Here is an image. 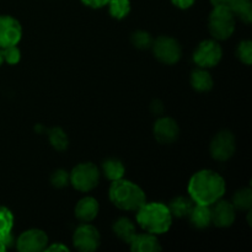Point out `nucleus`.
I'll return each mask as SVG.
<instances>
[{"mask_svg":"<svg viewBox=\"0 0 252 252\" xmlns=\"http://www.w3.org/2000/svg\"><path fill=\"white\" fill-rule=\"evenodd\" d=\"M187 191L193 203L212 206L223 198L226 191L225 180L213 170H201L191 177Z\"/></svg>","mask_w":252,"mask_h":252,"instance_id":"1","label":"nucleus"},{"mask_svg":"<svg viewBox=\"0 0 252 252\" xmlns=\"http://www.w3.org/2000/svg\"><path fill=\"white\" fill-rule=\"evenodd\" d=\"M135 219L143 230L154 235L167 233L172 225V214L169 207L160 202H145L137 211Z\"/></svg>","mask_w":252,"mask_h":252,"instance_id":"2","label":"nucleus"},{"mask_svg":"<svg viewBox=\"0 0 252 252\" xmlns=\"http://www.w3.org/2000/svg\"><path fill=\"white\" fill-rule=\"evenodd\" d=\"M108 197L113 206L128 212H137L147 202L144 191L137 184L126 179L112 181Z\"/></svg>","mask_w":252,"mask_h":252,"instance_id":"3","label":"nucleus"},{"mask_svg":"<svg viewBox=\"0 0 252 252\" xmlns=\"http://www.w3.org/2000/svg\"><path fill=\"white\" fill-rule=\"evenodd\" d=\"M235 15L226 6H213L208 17L209 33L216 41L228 39L235 31Z\"/></svg>","mask_w":252,"mask_h":252,"instance_id":"4","label":"nucleus"},{"mask_svg":"<svg viewBox=\"0 0 252 252\" xmlns=\"http://www.w3.org/2000/svg\"><path fill=\"white\" fill-rule=\"evenodd\" d=\"M70 185L80 192H90L100 182V170L93 162L76 165L70 174Z\"/></svg>","mask_w":252,"mask_h":252,"instance_id":"5","label":"nucleus"},{"mask_svg":"<svg viewBox=\"0 0 252 252\" xmlns=\"http://www.w3.org/2000/svg\"><path fill=\"white\" fill-rule=\"evenodd\" d=\"M153 53L161 63L172 65L181 59L182 48L179 41L169 36H159L153 41Z\"/></svg>","mask_w":252,"mask_h":252,"instance_id":"6","label":"nucleus"},{"mask_svg":"<svg viewBox=\"0 0 252 252\" xmlns=\"http://www.w3.org/2000/svg\"><path fill=\"white\" fill-rule=\"evenodd\" d=\"M223 57V49L216 39H204L197 46L193 62L198 68L208 69L218 65Z\"/></svg>","mask_w":252,"mask_h":252,"instance_id":"7","label":"nucleus"},{"mask_svg":"<svg viewBox=\"0 0 252 252\" xmlns=\"http://www.w3.org/2000/svg\"><path fill=\"white\" fill-rule=\"evenodd\" d=\"M235 137L229 130H220L212 139L209 152L217 161H228L235 153Z\"/></svg>","mask_w":252,"mask_h":252,"instance_id":"8","label":"nucleus"},{"mask_svg":"<svg viewBox=\"0 0 252 252\" xmlns=\"http://www.w3.org/2000/svg\"><path fill=\"white\" fill-rule=\"evenodd\" d=\"M100 243V233L95 226L89 223L80 224L73 234L74 246L81 252H93L97 250Z\"/></svg>","mask_w":252,"mask_h":252,"instance_id":"9","label":"nucleus"},{"mask_svg":"<svg viewBox=\"0 0 252 252\" xmlns=\"http://www.w3.org/2000/svg\"><path fill=\"white\" fill-rule=\"evenodd\" d=\"M15 245L20 252H41L48 245V236L41 229H29L20 234Z\"/></svg>","mask_w":252,"mask_h":252,"instance_id":"10","label":"nucleus"},{"mask_svg":"<svg viewBox=\"0 0 252 252\" xmlns=\"http://www.w3.org/2000/svg\"><path fill=\"white\" fill-rule=\"evenodd\" d=\"M22 37V27L15 17L10 15L0 16V48L16 46Z\"/></svg>","mask_w":252,"mask_h":252,"instance_id":"11","label":"nucleus"},{"mask_svg":"<svg viewBox=\"0 0 252 252\" xmlns=\"http://www.w3.org/2000/svg\"><path fill=\"white\" fill-rule=\"evenodd\" d=\"M212 211V224L218 228H228L235 221L236 209L233 203L225 199H218L216 203L211 206Z\"/></svg>","mask_w":252,"mask_h":252,"instance_id":"12","label":"nucleus"},{"mask_svg":"<svg viewBox=\"0 0 252 252\" xmlns=\"http://www.w3.org/2000/svg\"><path fill=\"white\" fill-rule=\"evenodd\" d=\"M155 139L161 144H171L179 138L180 128L176 121L171 117H160L155 121L154 128Z\"/></svg>","mask_w":252,"mask_h":252,"instance_id":"13","label":"nucleus"},{"mask_svg":"<svg viewBox=\"0 0 252 252\" xmlns=\"http://www.w3.org/2000/svg\"><path fill=\"white\" fill-rule=\"evenodd\" d=\"M100 206L98 202L94 197H84L76 203L74 213H75L76 219L81 223H90L97 217Z\"/></svg>","mask_w":252,"mask_h":252,"instance_id":"14","label":"nucleus"},{"mask_svg":"<svg viewBox=\"0 0 252 252\" xmlns=\"http://www.w3.org/2000/svg\"><path fill=\"white\" fill-rule=\"evenodd\" d=\"M128 245L130 246V250L133 252H158L161 251L162 249L157 235L147 233V231L142 234H135Z\"/></svg>","mask_w":252,"mask_h":252,"instance_id":"15","label":"nucleus"},{"mask_svg":"<svg viewBox=\"0 0 252 252\" xmlns=\"http://www.w3.org/2000/svg\"><path fill=\"white\" fill-rule=\"evenodd\" d=\"M189 221L193 226L198 229H206L212 224L211 206L194 204L191 213L189 214Z\"/></svg>","mask_w":252,"mask_h":252,"instance_id":"16","label":"nucleus"},{"mask_svg":"<svg viewBox=\"0 0 252 252\" xmlns=\"http://www.w3.org/2000/svg\"><path fill=\"white\" fill-rule=\"evenodd\" d=\"M189 83H191L192 88L198 93H207V91L212 90L214 85L212 75L203 68H198L192 71Z\"/></svg>","mask_w":252,"mask_h":252,"instance_id":"17","label":"nucleus"},{"mask_svg":"<svg viewBox=\"0 0 252 252\" xmlns=\"http://www.w3.org/2000/svg\"><path fill=\"white\" fill-rule=\"evenodd\" d=\"M113 233L123 243L129 244L133 236L137 234V229H135V225L133 224V221L130 219L122 217V218L117 219L115 221V224H113Z\"/></svg>","mask_w":252,"mask_h":252,"instance_id":"18","label":"nucleus"},{"mask_svg":"<svg viewBox=\"0 0 252 252\" xmlns=\"http://www.w3.org/2000/svg\"><path fill=\"white\" fill-rule=\"evenodd\" d=\"M193 206V201H192L189 197L179 196L176 197V198L172 199L167 207H169L172 217H176V218H185V217H189V214L191 213Z\"/></svg>","mask_w":252,"mask_h":252,"instance_id":"19","label":"nucleus"},{"mask_svg":"<svg viewBox=\"0 0 252 252\" xmlns=\"http://www.w3.org/2000/svg\"><path fill=\"white\" fill-rule=\"evenodd\" d=\"M102 171L103 175H105L110 181H116V180L123 179L126 172V167L121 160L116 159V158H111V159L105 160V161L102 162Z\"/></svg>","mask_w":252,"mask_h":252,"instance_id":"20","label":"nucleus"},{"mask_svg":"<svg viewBox=\"0 0 252 252\" xmlns=\"http://www.w3.org/2000/svg\"><path fill=\"white\" fill-rule=\"evenodd\" d=\"M235 17L240 19L245 24H251L252 21V2L251 0H233L229 6Z\"/></svg>","mask_w":252,"mask_h":252,"instance_id":"21","label":"nucleus"},{"mask_svg":"<svg viewBox=\"0 0 252 252\" xmlns=\"http://www.w3.org/2000/svg\"><path fill=\"white\" fill-rule=\"evenodd\" d=\"M47 134H48L49 143H51L52 147L54 148L58 152H63L68 148L69 145V139L68 135L65 134L63 129L61 127H53L51 129L47 130Z\"/></svg>","mask_w":252,"mask_h":252,"instance_id":"22","label":"nucleus"},{"mask_svg":"<svg viewBox=\"0 0 252 252\" xmlns=\"http://www.w3.org/2000/svg\"><path fill=\"white\" fill-rule=\"evenodd\" d=\"M231 203L238 211H250L252 207V191L250 187L236 191Z\"/></svg>","mask_w":252,"mask_h":252,"instance_id":"23","label":"nucleus"},{"mask_svg":"<svg viewBox=\"0 0 252 252\" xmlns=\"http://www.w3.org/2000/svg\"><path fill=\"white\" fill-rule=\"evenodd\" d=\"M107 5L108 11L113 19L122 20L130 12L129 0H110Z\"/></svg>","mask_w":252,"mask_h":252,"instance_id":"24","label":"nucleus"},{"mask_svg":"<svg viewBox=\"0 0 252 252\" xmlns=\"http://www.w3.org/2000/svg\"><path fill=\"white\" fill-rule=\"evenodd\" d=\"M14 228V214L6 207L0 206V239L12 233Z\"/></svg>","mask_w":252,"mask_h":252,"instance_id":"25","label":"nucleus"},{"mask_svg":"<svg viewBox=\"0 0 252 252\" xmlns=\"http://www.w3.org/2000/svg\"><path fill=\"white\" fill-rule=\"evenodd\" d=\"M130 41H132L133 46L138 49H148L152 48V44L154 38L152 37V34L147 31H143V30H139V31H135L134 33L130 37Z\"/></svg>","mask_w":252,"mask_h":252,"instance_id":"26","label":"nucleus"},{"mask_svg":"<svg viewBox=\"0 0 252 252\" xmlns=\"http://www.w3.org/2000/svg\"><path fill=\"white\" fill-rule=\"evenodd\" d=\"M51 184L56 189H64L70 184V175L65 170H56L51 175Z\"/></svg>","mask_w":252,"mask_h":252,"instance_id":"27","label":"nucleus"},{"mask_svg":"<svg viewBox=\"0 0 252 252\" xmlns=\"http://www.w3.org/2000/svg\"><path fill=\"white\" fill-rule=\"evenodd\" d=\"M238 58L246 65H250L252 63V42L246 39L239 43L238 49H236Z\"/></svg>","mask_w":252,"mask_h":252,"instance_id":"28","label":"nucleus"},{"mask_svg":"<svg viewBox=\"0 0 252 252\" xmlns=\"http://www.w3.org/2000/svg\"><path fill=\"white\" fill-rule=\"evenodd\" d=\"M2 49V58H4V62H6L7 64L10 65H15L20 62L21 59V52L20 49L17 48V44L16 46H9V47H5Z\"/></svg>","mask_w":252,"mask_h":252,"instance_id":"29","label":"nucleus"},{"mask_svg":"<svg viewBox=\"0 0 252 252\" xmlns=\"http://www.w3.org/2000/svg\"><path fill=\"white\" fill-rule=\"evenodd\" d=\"M108 1H110V0H81V2H83L84 5L91 7V9H101V7H103L105 5H107Z\"/></svg>","mask_w":252,"mask_h":252,"instance_id":"30","label":"nucleus"},{"mask_svg":"<svg viewBox=\"0 0 252 252\" xmlns=\"http://www.w3.org/2000/svg\"><path fill=\"white\" fill-rule=\"evenodd\" d=\"M194 1H196V0H171V2L175 5V6H177L179 9H182V10L191 7L192 5L194 4Z\"/></svg>","mask_w":252,"mask_h":252,"instance_id":"31","label":"nucleus"},{"mask_svg":"<svg viewBox=\"0 0 252 252\" xmlns=\"http://www.w3.org/2000/svg\"><path fill=\"white\" fill-rule=\"evenodd\" d=\"M44 251H49V252H58V251H69V248H66L65 245H63L62 243H56L52 244V245H47V248L44 249Z\"/></svg>","mask_w":252,"mask_h":252,"instance_id":"32","label":"nucleus"},{"mask_svg":"<svg viewBox=\"0 0 252 252\" xmlns=\"http://www.w3.org/2000/svg\"><path fill=\"white\" fill-rule=\"evenodd\" d=\"M150 108H152V112L155 113V115H161L164 112V105L159 100L153 101L152 105H150Z\"/></svg>","mask_w":252,"mask_h":252,"instance_id":"33","label":"nucleus"},{"mask_svg":"<svg viewBox=\"0 0 252 252\" xmlns=\"http://www.w3.org/2000/svg\"><path fill=\"white\" fill-rule=\"evenodd\" d=\"M231 1H233V0H211V4L213 5V6H226V7H229V6H230Z\"/></svg>","mask_w":252,"mask_h":252,"instance_id":"34","label":"nucleus"},{"mask_svg":"<svg viewBox=\"0 0 252 252\" xmlns=\"http://www.w3.org/2000/svg\"><path fill=\"white\" fill-rule=\"evenodd\" d=\"M5 250H6V246L4 245L2 240H1V239H0V252H4Z\"/></svg>","mask_w":252,"mask_h":252,"instance_id":"35","label":"nucleus"},{"mask_svg":"<svg viewBox=\"0 0 252 252\" xmlns=\"http://www.w3.org/2000/svg\"><path fill=\"white\" fill-rule=\"evenodd\" d=\"M4 63V58H2V49L0 48V65Z\"/></svg>","mask_w":252,"mask_h":252,"instance_id":"36","label":"nucleus"}]
</instances>
